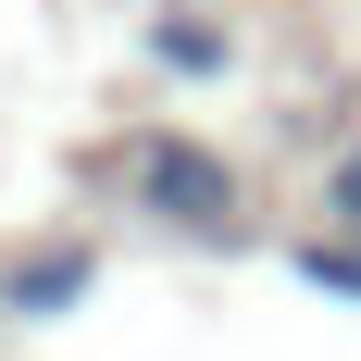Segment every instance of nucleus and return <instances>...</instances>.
Instances as JSON below:
<instances>
[{
    "mask_svg": "<svg viewBox=\"0 0 361 361\" xmlns=\"http://www.w3.org/2000/svg\"><path fill=\"white\" fill-rule=\"evenodd\" d=\"M299 274H312V287H336V299H361V237H299Z\"/></svg>",
    "mask_w": 361,
    "mask_h": 361,
    "instance_id": "20e7f679",
    "label": "nucleus"
},
{
    "mask_svg": "<svg viewBox=\"0 0 361 361\" xmlns=\"http://www.w3.org/2000/svg\"><path fill=\"white\" fill-rule=\"evenodd\" d=\"M324 212H336V237H361V149L324 162Z\"/></svg>",
    "mask_w": 361,
    "mask_h": 361,
    "instance_id": "39448f33",
    "label": "nucleus"
},
{
    "mask_svg": "<svg viewBox=\"0 0 361 361\" xmlns=\"http://www.w3.org/2000/svg\"><path fill=\"white\" fill-rule=\"evenodd\" d=\"M87 287H100V250H75V237H50L37 262H13V274H0V312H75Z\"/></svg>",
    "mask_w": 361,
    "mask_h": 361,
    "instance_id": "f03ea898",
    "label": "nucleus"
},
{
    "mask_svg": "<svg viewBox=\"0 0 361 361\" xmlns=\"http://www.w3.org/2000/svg\"><path fill=\"white\" fill-rule=\"evenodd\" d=\"M149 63L187 75V87H212V75H237V25H224V13H162V25H149Z\"/></svg>",
    "mask_w": 361,
    "mask_h": 361,
    "instance_id": "7ed1b4c3",
    "label": "nucleus"
},
{
    "mask_svg": "<svg viewBox=\"0 0 361 361\" xmlns=\"http://www.w3.org/2000/svg\"><path fill=\"white\" fill-rule=\"evenodd\" d=\"M125 212L175 224V237H237L250 224V175L200 137H125Z\"/></svg>",
    "mask_w": 361,
    "mask_h": 361,
    "instance_id": "f257e3e1",
    "label": "nucleus"
}]
</instances>
